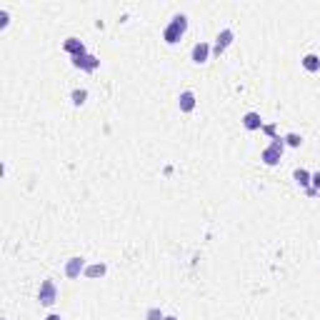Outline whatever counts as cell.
I'll list each match as a JSON object with an SVG mask.
<instances>
[{"label": "cell", "mask_w": 320, "mask_h": 320, "mask_svg": "<svg viewBox=\"0 0 320 320\" xmlns=\"http://www.w3.org/2000/svg\"><path fill=\"white\" fill-rule=\"evenodd\" d=\"M55 300H58V288H55V283L48 278V280H43V283H40L38 303H40V305H45V308H50V305H55Z\"/></svg>", "instance_id": "cell-3"}, {"label": "cell", "mask_w": 320, "mask_h": 320, "mask_svg": "<svg viewBox=\"0 0 320 320\" xmlns=\"http://www.w3.org/2000/svg\"><path fill=\"white\" fill-rule=\"evenodd\" d=\"M165 320H178V318L175 315H165Z\"/></svg>", "instance_id": "cell-20"}, {"label": "cell", "mask_w": 320, "mask_h": 320, "mask_svg": "<svg viewBox=\"0 0 320 320\" xmlns=\"http://www.w3.org/2000/svg\"><path fill=\"white\" fill-rule=\"evenodd\" d=\"M293 178H295V183H298L300 188L308 190V188H310V178H313V173H308L305 168H298V170L293 173Z\"/></svg>", "instance_id": "cell-13"}, {"label": "cell", "mask_w": 320, "mask_h": 320, "mask_svg": "<svg viewBox=\"0 0 320 320\" xmlns=\"http://www.w3.org/2000/svg\"><path fill=\"white\" fill-rule=\"evenodd\" d=\"M283 140H285V146H290V148H300V146H303V135H298V133H288Z\"/></svg>", "instance_id": "cell-15"}, {"label": "cell", "mask_w": 320, "mask_h": 320, "mask_svg": "<svg viewBox=\"0 0 320 320\" xmlns=\"http://www.w3.org/2000/svg\"><path fill=\"white\" fill-rule=\"evenodd\" d=\"M105 273H108V265L105 263H93V265H85V278L90 280H98V278H105Z\"/></svg>", "instance_id": "cell-11"}, {"label": "cell", "mask_w": 320, "mask_h": 320, "mask_svg": "<svg viewBox=\"0 0 320 320\" xmlns=\"http://www.w3.org/2000/svg\"><path fill=\"white\" fill-rule=\"evenodd\" d=\"M73 68H78V70H85V73H95L98 68H100V60L95 58V55H78V58H73Z\"/></svg>", "instance_id": "cell-6"}, {"label": "cell", "mask_w": 320, "mask_h": 320, "mask_svg": "<svg viewBox=\"0 0 320 320\" xmlns=\"http://www.w3.org/2000/svg\"><path fill=\"white\" fill-rule=\"evenodd\" d=\"M300 65H303L308 73H320V55H315V53H308V55H303Z\"/></svg>", "instance_id": "cell-12"}, {"label": "cell", "mask_w": 320, "mask_h": 320, "mask_svg": "<svg viewBox=\"0 0 320 320\" xmlns=\"http://www.w3.org/2000/svg\"><path fill=\"white\" fill-rule=\"evenodd\" d=\"M310 188L320 193V170H318V173H313V178H310Z\"/></svg>", "instance_id": "cell-17"}, {"label": "cell", "mask_w": 320, "mask_h": 320, "mask_svg": "<svg viewBox=\"0 0 320 320\" xmlns=\"http://www.w3.org/2000/svg\"><path fill=\"white\" fill-rule=\"evenodd\" d=\"M243 128H245V130H263V118H260V113H255V110L245 113V115H243Z\"/></svg>", "instance_id": "cell-10"}, {"label": "cell", "mask_w": 320, "mask_h": 320, "mask_svg": "<svg viewBox=\"0 0 320 320\" xmlns=\"http://www.w3.org/2000/svg\"><path fill=\"white\" fill-rule=\"evenodd\" d=\"M70 100H73V105H83L88 100V90L85 88H75V90L70 93Z\"/></svg>", "instance_id": "cell-14"}, {"label": "cell", "mask_w": 320, "mask_h": 320, "mask_svg": "<svg viewBox=\"0 0 320 320\" xmlns=\"http://www.w3.org/2000/svg\"><path fill=\"white\" fill-rule=\"evenodd\" d=\"M63 50L70 55V58H78V55H85V43L83 40H78V38H65V43H63Z\"/></svg>", "instance_id": "cell-8"}, {"label": "cell", "mask_w": 320, "mask_h": 320, "mask_svg": "<svg viewBox=\"0 0 320 320\" xmlns=\"http://www.w3.org/2000/svg\"><path fill=\"white\" fill-rule=\"evenodd\" d=\"M85 273V258H80V255H75V258H70V260L65 263V275L70 278V280H75V278H80Z\"/></svg>", "instance_id": "cell-7"}, {"label": "cell", "mask_w": 320, "mask_h": 320, "mask_svg": "<svg viewBox=\"0 0 320 320\" xmlns=\"http://www.w3.org/2000/svg\"><path fill=\"white\" fill-rule=\"evenodd\" d=\"M233 38H235V33L230 28L220 30V33H218V38H215V45H213V55H223V53L230 48Z\"/></svg>", "instance_id": "cell-4"}, {"label": "cell", "mask_w": 320, "mask_h": 320, "mask_svg": "<svg viewBox=\"0 0 320 320\" xmlns=\"http://www.w3.org/2000/svg\"><path fill=\"white\" fill-rule=\"evenodd\" d=\"M195 105H198L195 93H193V90H183V93H180V98H178V108H180V113H193V110H195Z\"/></svg>", "instance_id": "cell-9"}, {"label": "cell", "mask_w": 320, "mask_h": 320, "mask_svg": "<svg viewBox=\"0 0 320 320\" xmlns=\"http://www.w3.org/2000/svg\"><path fill=\"white\" fill-rule=\"evenodd\" d=\"M213 55V48L205 43V40H200V43H195L193 45V50H190V60L195 63V65H203V63H208V58Z\"/></svg>", "instance_id": "cell-5"}, {"label": "cell", "mask_w": 320, "mask_h": 320, "mask_svg": "<svg viewBox=\"0 0 320 320\" xmlns=\"http://www.w3.org/2000/svg\"><path fill=\"white\" fill-rule=\"evenodd\" d=\"M185 33H188V15L178 13V15H173V20L165 25V30H163V40L168 45H175V43H180V38Z\"/></svg>", "instance_id": "cell-1"}, {"label": "cell", "mask_w": 320, "mask_h": 320, "mask_svg": "<svg viewBox=\"0 0 320 320\" xmlns=\"http://www.w3.org/2000/svg\"><path fill=\"white\" fill-rule=\"evenodd\" d=\"M45 320H63V318H60L58 313H50V315H48V318H45Z\"/></svg>", "instance_id": "cell-19"}, {"label": "cell", "mask_w": 320, "mask_h": 320, "mask_svg": "<svg viewBox=\"0 0 320 320\" xmlns=\"http://www.w3.org/2000/svg\"><path fill=\"white\" fill-rule=\"evenodd\" d=\"M8 10H0V28H8Z\"/></svg>", "instance_id": "cell-18"}, {"label": "cell", "mask_w": 320, "mask_h": 320, "mask_svg": "<svg viewBox=\"0 0 320 320\" xmlns=\"http://www.w3.org/2000/svg\"><path fill=\"white\" fill-rule=\"evenodd\" d=\"M146 320H165V315H163V310H160V308H148Z\"/></svg>", "instance_id": "cell-16"}, {"label": "cell", "mask_w": 320, "mask_h": 320, "mask_svg": "<svg viewBox=\"0 0 320 320\" xmlns=\"http://www.w3.org/2000/svg\"><path fill=\"white\" fill-rule=\"evenodd\" d=\"M283 150H285V140H283V138H275V140L260 153V160L265 165H278L280 158H283Z\"/></svg>", "instance_id": "cell-2"}]
</instances>
